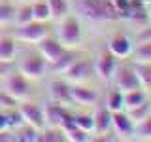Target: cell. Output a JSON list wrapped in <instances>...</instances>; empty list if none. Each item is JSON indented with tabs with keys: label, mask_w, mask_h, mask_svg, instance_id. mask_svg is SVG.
<instances>
[{
	"label": "cell",
	"mask_w": 151,
	"mask_h": 142,
	"mask_svg": "<svg viewBox=\"0 0 151 142\" xmlns=\"http://www.w3.org/2000/svg\"><path fill=\"white\" fill-rule=\"evenodd\" d=\"M144 42H151V25H145L138 28V32L134 34V38H132V44H144Z\"/></svg>",
	"instance_id": "cell-34"
},
{
	"label": "cell",
	"mask_w": 151,
	"mask_h": 142,
	"mask_svg": "<svg viewBox=\"0 0 151 142\" xmlns=\"http://www.w3.org/2000/svg\"><path fill=\"white\" fill-rule=\"evenodd\" d=\"M76 9H78L79 15H83L85 19H89L93 23L121 19L119 9L115 8V4L111 0H78Z\"/></svg>",
	"instance_id": "cell-1"
},
{
	"label": "cell",
	"mask_w": 151,
	"mask_h": 142,
	"mask_svg": "<svg viewBox=\"0 0 151 142\" xmlns=\"http://www.w3.org/2000/svg\"><path fill=\"white\" fill-rule=\"evenodd\" d=\"M2 131H8V116H6V112H0V133Z\"/></svg>",
	"instance_id": "cell-36"
},
{
	"label": "cell",
	"mask_w": 151,
	"mask_h": 142,
	"mask_svg": "<svg viewBox=\"0 0 151 142\" xmlns=\"http://www.w3.org/2000/svg\"><path fill=\"white\" fill-rule=\"evenodd\" d=\"M93 74V66L89 61H83V59H76L74 64L70 66L68 70L63 74L66 82H72V83H83L85 80H89Z\"/></svg>",
	"instance_id": "cell-10"
},
{
	"label": "cell",
	"mask_w": 151,
	"mask_h": 142,
	"mask_svg": "<svg viewBox=\"0 0 151 142\" xmlns=\"http://www.w3.org/2000/svg\"><path fill=\"white\" fill-rule=\"evenodd\" d=\"M47 6H49V12H51V19L55 21H60L64 15H68V2L66 0H47Z\"/></svg>",
	"instance_id": "cell-23"
},
{
	"label": "cell",
	"mask_w": 151,
	"mask_h": 142,
	"mask_svg": "<svg viewBox=\"0 0 151 142\" xmlns=\"http://www.w3.org/2000/svg\"><path fill=\"white\" fill-rule=\"evenodd\" d=\"M64 135H66L64 138H66V140H70V142H89V140H91V133L79 129V127H76V129L68 131V133H64Z\"/></svg>",
	"instance_id": "cell-30"
},
{
	"label": "cell",
	"mask_w": 151,
	"mask_h": 142,
	"mask_svg": "<svg viewBox=\"0 0 151 142\" xmlns=\"http://www.w3.org/2000/svg\"><path fill=\"white\" fill-rule=\"evenodd\" d=\"M17 53V44H15V38L2 34L0 36V61L2 63H13Z\"/></svg>",
	"instance_id": "cell-17"
},
{
	"label": "cell",
	"mask_w": 151,
	"mask_h": 142,
	"mask_svg": "<svg viewBox=\"0 0 151 142\" xmlns=\"http://www.w3.org/2000/svg\"><path fill=\"white\" fill-rule=\"evenodd\" d=\"M111 2H113V0H111Z\"/></svg>",
	"instance_id": "cell-42"
},
{
	"label": "cell",
	"mask_w": 151,
	"mask_h": 142,
	"mask_svg": "<svg viewBox=\"0 0 151 142\" xmlns=\"http://www.w3.org/2000/svg\"><path fill=\"white\" fill-rule=\"evenodd\" d=\"M19 112H21L23 120H25V123H28V125L36 127V129H44L45 127V120H44V108H40L38 104L34 102H21L19 104Z\"/></svg>",
	"instance_id": "cell-8"
},
{
	"label": "cell",
	"mask_w": 151,
	"mask_h": 142,
	"mask_svg": "<svg viewBox=\"0 0 151 142\" xmlns=\"http://www.w3.org/2000/svg\"><path fill=\"white\" fill-rule=\"evenodd\" d=\"M64 108L60 106V102L51 101L49 104L44 106V120H45V127H59L60 121L64 117Z\"/></svg>",
	"instance_id": "cell-16"
},
{
	"label": "cell",
	"mask_w": 151,
	"mask_h": 142,
	"mask_svg": "<svg viewBox=\"0 0 151 142\" xmlns=\"http://www.w3.org/2000/svg\"><path fill=\"white\" fill-rule=\"evenodd\" d=\"M66 49V47L60 44L57 38L53 36H44L40 42H38V51H40V55L44 57V59L47 61V64H53L57 59H59L60 55H63V51Z\"/></svg>",
	"instance_id": "cell-6"
},
{
	"label": "cell",
	"mask_w": 151,
	"mask_h": 142,
	"mask_svg": "<svg viewBox=\"0 0 151 142\" xmlns=\"http://www.w3.org/2000/svg\"><path fill=\"white\" fill-rule=\"evenodd\" d=\"M149 114H151V106L147 104V101L138 104V106H134V108H127V116L130 117V121L134 123V125L140 123L142 120H145Z\"/></svg>",
	"instance_id": "cell-22"
},
{
	"label": "cell",
	"mask_w": 151,
	"mask_h": 142,
	"mask_svg": "<svg viewBox=\"0 0 151 142\" xmlns=\"http://www.w3.org/2000/svg\"><path fill=\"white\" fill-rule=\"evenodd\" d=\"M113 83L119 91H134V89H142L138 74L134 70V64H117L115 72H113Z\"/></svg>",
	"instance_id": "cell-3"
},
{
	"label": "cell",
	"mask_w": 151,
	"mask_h": 142,
	"mask_svg": "<svg viewBox=\"0 0 151 142\" xmlns=\"http://www.w3.org/2000/svg\"><path fill=\"white\" fill-rule=\"evenodd\" d=\"M6 116H8V127L9 129H19V127L25 123V120H23V116H21V112H19V108H9V112H6Z\"/></svg>",
	"instance_id": "cell-32"
},
{
	"label": "cell",
	"mask_w": 151,
	"mask_h": 142,
	"mask_svg": "<svg viewBox=\"0 0 151 142\" xmlns=\"http://www.w3.org/2000/svg\"><path fill=\"white\" fill-rule=\"evenodd\" d=\"M19 140H25V142H38L40 140V129H36V127L28 125V123H23L21 127H19Z\"/></svg>",
	"instance_id": "cell-27"
},
{
	"label": "cell",
	"mask_w": 151,
	"mask_h": 142,
	"mask_svg": "<svg viewBox=\"0 0 151 142\" xmlns=\"http://www.w3.org/2000/svg\"><path fill=\"white\" fill-rule=\"evenodd\" d=\"M47 34V27L42 21H30L27 25H21L15 28L13 38L19 42H27V44H38Z\"/></svg>",
	"instance_id": "cell-5"
},
{
	"label": "cell",
	"mask_w": 151,
	"mask_h": 142,
	"mask_svg": "<svg viewBox=\"0 0 151 142\" xmlns=\"http://www.w3.org/2000/svg\"><path fill=\"white\" fill-rule=\"evenodd\" d=\"M15 2H19V4H32V2H36V0H15Z\"/></svg>",
	"instance_id": "cell-40"
},
{
	"label": "cell",
	"mask_w": 151,
	"mask_h": 142,
	"mask_svg": "<svg viewBox=\"0 0 151 142\" xmlns=\"http://www.w3.org/2000/svg\"><path fill=\"white\" fill-rule=\"evenodd\" d=\"M132 55H134V63H151V42L136 44Z\"/></svg>",
	"instance_id": "cell-25"
},
{
	"label": "cell",
	"mask_w": 151,
	"mask_h": 142,
	"mask_svg": "<svg viewBox=\"0 0 151 142\" xmlns=\"http://www.w3.org/2000/svg\"><path fill=\"white\" fill-rule=\"evenodd\" d=\"M6 91L15 97L17 101H23L30 95V85H28L27 76H23L21 72H13L12 76L6 78Z\"/></svg>",
	"instance_id": "cell-7"
},
{
	"label": "cell",
	"mask_w": 151,
	"mask_h": 142,
	"mask_svg": "<svg viewBox=\"0 0 151 142\" xmlns=\"http://www.w3.org/2000/svg\"><path fill=\"white\" fill-rule=\"evenodd\" d=\"M32 17H34V21H42V23L49 21L51 12H49V6H47V0H36V2H32Z\"/></svg>",
	"instance_id": "cell-21"
},
{
	"label": "cell",
	"mask_w": 151,
	"mask_h": 142,
	"mask_svg": "<svg viewBox=\"0 0 151 142\" xmlns=\"http://www.w3.org/2000/svg\"><path fill=\"white\" fill-rule=\"evenodd\" d=\"M76 127H78V123H76V117L70 116V114H64V117H63V121H60L59 129L63 131V133H68V131L76 129Z\"/></svg>",
	"instance_id": "cell-35"
},
{
	"label": "cell",
	"mask_w": 151,
	"mask_h": 142,
	"mask_svg": "<svg viewBox=\"0 0 151 142\" xmlns=\"http://www.w3.org/2000/svg\"><path fill=\"white\" fill-rule=\"evenodd\" d=\"M145 91L144 89H134V91H127L125 93V108H134L138 104L145 102Z\"/></svg>",
	"instance_id": "cell-26"
},
{
	"label": "cell",
	"mask_w": 151,
	"mask_h": 142,
	"mask_svg": "<svg viewBox=\"0 0 151 142\" xmlns=\"http://www.w3.org/2000/svg\"><path fill=\"white\" fill-rule=\"evenodd\" d=\"M34 21L32 17V4H21L19 8H15V17H13V23L17 27L27 25V23Z\"/></svg>",
	"instance_id": "cell-24"
},
{
	"label": "cell",
	"mask_w": 151,
	"mask_h": 142,
	"mask_svg": "<svg viewBox=\"0 0 151 142\" xmlns=\"http://www.w3.org/2000/svg\"><path fill=\"white\" fill-rule=\"evenodd\" d=\"M19 72L30 80H40L47 72V61L40 53H30L19 63Z\"/></svg>",
	"instance_id": "cell-4"
},
{
	"label": "cell",
	"mask_w": 151,
	"mask_h": 142,
	"mask_svg": "<svg viewBox=\"0 0 151 142\" xmlns=\"http://www.w3.org/2000/svg\"><path fill=\"white\" fill-rule=\"evenodd\" d=\"M106 106L110 108L111 112H119V110H125V93L119 91V89H111L106 97Z\"/></svg>",
	"instance_id": "cell-20"
},
{
	"label": "cell",
	"mask_w": 151,
	"mask_h": 142,
	"mask_svg": "<svg viewBox=\"0 0 151 142\" xmlns=\"http://www.w3.org/2000/svg\"><path fill=\"white\" fill-rule=\"evenodd\" d=\"M96 76L104 82H110L113 78V72H115V66H117V57L111 53L110 49H104L96 59Z\"/></svg>",
	"instance_id": "cell-9"
},
{
	"label": "cell",
	"mask_w": 151,
	"mask_h": 142,
	"mask_svg": "<svg viewBox=\"0 0 151 142\" xmlns=\"http://www.w3.org/2000/svg\"><path fill=\"white\" fill-rule=\"evenodd\" d=\"M111 129L119 136H132L134 135V123L127 116V112H111Z\"/></svg>",
	"instance_id": "cell-13"
},
{
	"label": "cell",
	"mask_w": 151,
	"mask_h": 142,
	"mask_svg": "<svg viewBox=\"0 0 151 142\" xmlns=\"http://www.w3.org/2000/svg\"><path fill=\"white\" fill-rule=\"evenodd\" d=\"M0 2H2V0H0Z\"/></svg>",
	"instance_id": "cell-41"
},
{
	"label": "cell",
	"mask_w": 151,
	"mask_h": 142,
	"mask_svg": "<svg viewBox=\"0 0 151 142\" xmlns=\"http://www.w3.org/2000/svg\"><path fill=\"white\" fill-rule=\"evenodd\" d=\"M9 140H13V136H12V135H8L6 131L0 133V142H9Z\"/></svg>",
	"instance_id": "cell-38"
},
{
	"label": "cell",
	"mask_w": 151,
	"mask_h": 142,
	"mask_svg": "<svg viewBox=\"0 0 151 142\" xmlns=\"http://www.w3.org/2000/svg\"><path fill=\"white\" fill-rule=\"evenodd\" d=\"M147 19H149V23H151V0H149V4H147Z\"/></svg>",
	"instance_id": "cell-39"
},
{
	"label": "cell",
	"mask_w": 151,
	"mask_h": 142,
	"mask_svg": "<svg viewBox=\"0 0 151 142\" xmlns=\"http://www.w3.org/2000/svg\"><path fill=\"white\" fill-rule=\"evenodd\" d=\"M15 106H19V101L15 97H12L6 89H0V108H4V110H9V108H15Z\"/></svg>",
	"instance_id": "cell-33"
},
{
	"label": "cell",
	"mask_w": 151,
	"mask_h": 142,
	"mask_svg": "<svg viewBox=\"0 0 151 142\" xmlns=\"http://www.w3.org/2000/svg\"><path fill=\"white\" fill-rule=\"evenodd\" d=\"M76 59H78V55H76V51H74V49H64V51H63V55H60L51 66H53V70H55L57 74H64L66 70H68L70 66L74 64V61H76Z\"/></svg>",
	"instance_id": "cell-18"
},
{
	"label": "cell",
	"mask_w": 151,
	"mask_h": 142,
	"mask_svg": "<svg viewBox=\"0 0 151 142\" xmlns=\"http://www.w3.org/2000/svg\"><path fill=\"white\" fill-rule=\"evenodd\" d=\"M57 27V40L63 44L66 49H76L79 44H81V38H83V30L81 25H79V19L76 15H64Z\"/></svg>",
	"instance_id": "cell-2"
},
{
	"label": "cell",
	"mask_w": 151,
	"mask_h": 142,
	"mask_svg": "<svg viewBox=\"0 0 151 142\" xmlns=\"http://www.w3.org/2000/svg\"><path fill=\"white\" fill-rule=\"evenodd\" d=\"M108 49L111 51L117 59H127L129 55H132V49H134V44L129 36L125 34H115L108 40Z\"/></svg>",
	"instance_id": "cell-11"
},
{
	"label": "cell",
	"mask_w": 151,
	"mask_h": 142,
	"mask_svg": "<svg viewBox=\"0 0 151 142\" xmlns=\"http://www.w3.org/2000/svg\"><path fill=\"white\" fill-rule=\"evenodd\" d=\"M76 123H78L79 129L87 131V133H94V120H93V114H79V116H74Z\"/></svg>",
	"instance_id": "cell-31"
},
{
	"label": "cell",
	"mask_w": 151,
	"mask_h": 142,
	"mask_svg": "<svg viewBox=\"0 0 151 142\" xmlns=\"http://www.w3.org/2000/svg\"><path fill=\"white\" fill-rule=\"evenodd\" d=\"M13 17H15V8H13V4H9L8 0H2V2H0V25H9V23H13Z\"/></svg>",
	"instance_id": "cell-29"
},
{
	"label": "cell",
	"mask_w": 151,
	"mask_h": 142,
	"mask_svg": "<svg viewBox=\"0 0 151 142\" xmlns=\"http://www.w3.org/2000/svg\"><path fill=\"white\" fill-rule=\"evenodd\" d=\"M134 135L142 140H151V114L134 125Z\"/></svg>",
	"instance_id": "cell-28"
},
{
	"label": "cell",
	"mask_w": 151,
	"mask_h": 142,
	"mask_svg": "<svg viewBox=\"0 0 151 142\" xmlns=\"http://www.w3.org/2000/svg\"><path fill=\"white\" fill-rule=\"evenodd\" d=\"M9 64H12V63H2V61H0V76L8 74V70H9Z\"/></svg>",
	"instance_id": "cell-37"
},
{
	"label": "cell",
	"mask_w": 151,
	"mask_h": 142,
	"mask_svg": "<svg viewBox=\"0 0 151 142\" xmlns=\"http://www.w3.org/2000/svg\"><path fill=\"white\" fill-rule=\"evenodd\" d=\"M134 70L138 74L142 89L151 91V63H134Z\"/></svg>",
	"instance_id": "cell-19"
},
{
	"label": "cell",
	"mask_w": 151,
	"mask_h": 142,
	"mask_svg": "<svg viewBox=\"0 0 151 142\" xmlns=\"http://www.w3.org/2000/svg\"><path fill=\"white\" fill-rule=\"evenodd\" d=\"M93 120H94V133H98L100 136L110 133V129H111V110L106 104L94 108Z\"/></svg>",
	"instance_id": "cell-14"
},
{
	"label": "cell",
	"mask_w": 151,
	"mask_h": 142,
	"mask_svg": "<svg viewBox=\"0 0 151 142\" xmlns=\"http://www.w3.org/2000/svg\"><path fill=\"white\" fill-rule=\"evenodd\" d=\"M70 99L76 104H83V106H89V104H96L98 102V93L94 91L93 87H87V85L81 83H74L70 87Z\"/></svg>",
	"instance_id": "cell-12"
},
{
	"label": "cell",
	"mask_w": 151,
	"mask_h": 142,
	"mask_svg": "<svg viewBox=\"0 0 151 142\" xmlns=\"http://www.w3.org/2000/svg\"><path fill=\"white\" fill-rule=\"evenodd\" d=\"M70 82H66V80H55V82H51L47 85V89H49V97L51 101L55 102H70L72 99H70Z\"/></svg>",
	"instance_id": "cell-15"
}]
</instances>
